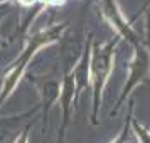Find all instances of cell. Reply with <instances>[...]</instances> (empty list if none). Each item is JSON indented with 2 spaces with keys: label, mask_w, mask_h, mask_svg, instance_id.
I'll return each mask as SVG.
<instances>
[{
  "label": "cell",
  "mask_w": 150,
  "mask_h": 143,
  "mask_svg": "<svg viewBox=\"0 0 150 143\" xmlns=\"http://www.w3.org/2000/svg\"><path fill=\"white\" fill-rule=\"evenodd\" d=\"M61 51H59V59H61V94H59V104H61L62 111V120L57 130V143H64L66 140V133H68V126L71 123V113H73V106H74V77H73V68H74L76 61L79 57L74 56L76 47L68 41V37L62 35L61 41ZM81 56V54H79Z\"/></svg>",
  "instance_id": "3957f363"
},
{
  "label": "cell",
  "mask_w": 150,
  "mask_h": 143,
  "mask_svg": "<svg viewBox=\"0 0 150 143\" xmlns=\"http://www.w3.org/2000/svg\"><path fill=\"white\" fill-rule=\"evenodd\" d=\"M132 130H133V133H137V136L140 138V143H150V131L145 128V126H142L135 118L132 120Z\"/></svg>",
  "instance_id": "30bf717a"
},
{
  "label": "cell",
  "mask_w": 150,
  "mask_h": 143,
  "mask_svg": "<svg viewBox=\"0 0 150 143\" xmlns=\"http://www.w3.org/2000/svg\"><path fill=\"white\" fill-rule=\"evenodd\" d=\"M120 35H115L106 44H96L93 41L91 47V64H89V84L93 91V111H91V123L98 125V113L101 106L103 89L110 79L115 62V49L120 42Z\"/></svg>",
  "instance_id": "7a4b0ae2"
},
{
  "label": "cell",
  "mask_w": 150,
  "mask_h": 143,
  "mask_svg": "<svg viewBox=\"0 0 150 143\" xmlns=\"http://www.w3.org/2000/svg\"><path fill=\"white\" fill-rule=\"evenodd\" d=\"M133 109H135V101H133V99H130V101H128V115H127L125 125H123L120 135L116 136V140H115V142H111V143H128V142H132V133H133V130H132Z\"/></svg>",
  "instance_id": "9c48e42d"
},
{
  "label": "cell",
  "mask_w": 150,
  "mask_h": 143,
  "mask_svg": "<svg viewBox=\"0 0 150 143\" xmlns=\"http://www.w3.org/2000/svg\"><path fill=\"white\" fill-rule=\"evenodd\" d=\"M93 41L95 35L88 34L84 39L81 49V56L76 61L74 68H73V77H74V109H78V103L79 98L84 93V89L89 86V64H91V47H93Z\"/></svg>",
  "instance_id": "52a82bcc"
},
{
  "label": "cell",
  "mask_w": 150,
  "mask_h": 143,
  "mask_svg": "<svg viewBox=\"0 0 150 143\" xmlns=\"http://www.w3.org/2000/svg\"><path fill=\"white\" fill-rule=\"evenodd\" d=\"M29 81L34 84L39 94H41V111H42V131H47V120H49V111L52 108L54 103L59 101V94H61V82L51 73L47 76H32L29 77Z\"/></svg>",
  "instance_id": "5b68a950"
},
{
  "label": "cell",
  "mask_w": 150,
  "mask_h": 143,
  "mask_svg": "<svg viewBox=\"0 0 150 143\" xmlns=\"http://www.w3.org/2000/svg\"><path fill=\"white\" fill-rule=\"evenodd\" d=\"M100 8L106 22L116 30V35H120L122 39H127L130 46H135L142 41L138 34L133 30V27L125 20L122 10L118 7V0H100Z\"/></svg>",
  "instance_id": "8992f818"
},
{
  "label": "cell",
  "mask_w": 150,
  "mask_h": 143,
  "mask_svg": "<svg viewBox=\"0 0 150 143\" xmlns=\"http://www.w3.org/2000/svg\"><path fill=\"white\" fill-rule=\"evenodd\" d=\"M39 109H41V106H35V108L29 109V111H24L21 115L0 116V143H5L7 138H10L15 131H19V130H21V125L24 121L29 123V120H30Z\"/></svg>",
  "instance_id": "ba28073f"
},
{
  "label": "cell",
  "mask_w": 150,
  "mask_h": 143,
  "mask_svg": "<svg viewBox=\"0 0 150 143\" xmlns=\"http://www.w3.org/2000/svg\"><path fill=\"white\" fill-rule=\"evenodd\" d=\"M133 47V57L130 61V73H128V79L125 82V86L122 89V94L116 99L115 106L110 111V116H115L118 113V109L123 106V103L127 99V96H130V93L142 82H149L150 81V47L143 42V39L138 44L132 46Z\"/></svg>",
  "instance_id": "277c9868"
},
{
  "label": "cell",
  "mask_w": 150,
  "mask_h": 143,
  "mask_svg": "<svg viewBox=\"0 0 150 143\" xmlns=\"http://www.w3.org/2000/svg\"><path fill=\"white\" fill-rule=\"evenodd\" d=\"M34 2H35V0H21V4L24 5V7H30Z\"/></svg>",
  "instance_id": "8fae6325"
},
{
  "label": "cell",
  "mask_w": 150,
  "mask_h": 143,
  "mask_svg": "<svg viewBox=\"0 0 150 143\" xmlns=\"http://www.w3.org/2000/svg\"><path fill=\"white\" fill-rule=\"evenodd\" d=\"M68 29H69V22L54 24V25H51V27L41 30L39 34H34V35L29 37L27 44H25L24 51L21 52V56L10 64V68H8L7 73H5L4 84H2V88H0V108H2L4 101L14 93L15 86L19 84V81L22 79V76L27 74V69H29V66H30V61H32V57L39 52V49L46 47V46H51V44H54V42H59L62 39L64 30H68Z\"/></svg>",
  "instance_id": "6da1fadb"
}]
</instances>
